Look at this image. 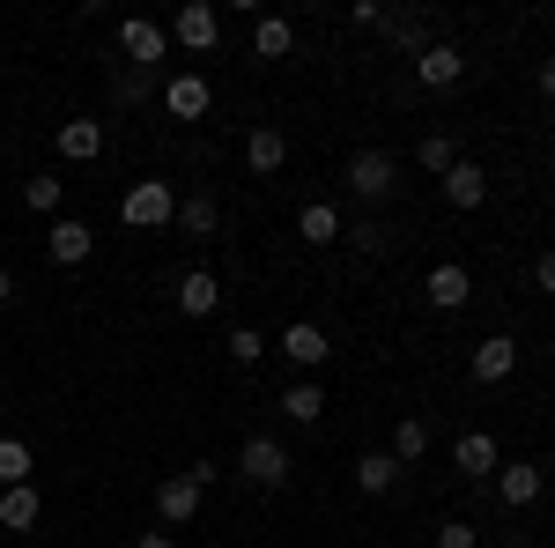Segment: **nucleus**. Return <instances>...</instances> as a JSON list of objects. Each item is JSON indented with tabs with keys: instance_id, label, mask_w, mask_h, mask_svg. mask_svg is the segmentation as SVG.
<instances>
[{
	"instance_id": "1",
	"label": "nucleus",
	"mask_w": 555,
	"mask_h": 548,
	"mask_svg": "<svg viewBox=\"0 0 555 548\" xmlns=\"http://www.w3.org/2000/svg\"><path fill=\"white\" fill-rule=\"evenodd\" d=\"M119 222L127 230H164V222H178V193L164 178H141V186H127V201H119Z\"/></svg>"
},
{
	"instance_id": "2",
	"label": "nucleus",
	"mask_w": 555,
	"mask_h": 548,
	"mask_svg": "<svg viewBox=\"0 0 555 548\" xmlns=\"http://www.w3.org/2000/svg\"><path fill=\"white\" fill-rule=\"evenodd\" d=\"M119 52H127V67L156 75V67H164V52H171V30H164V23H149V15H119Z\"/></svg>"
},
{
	"instance_id": "3",
	"label": "nucleus",
	"mask_w": 555,
	"mask_h": 548,
	"mask_svg": "<svg viewBox=\"0 0 555 548\" xmlns=\"http://www.w3.org/2000/svg\"><path fill=\"white\" fill-rule=\"evenodd\" d=\"M237 474H245L253 489H282V482H289V453H282L274 437H253V445L237 453Z\"/></svg>"
},
{
	"instance_id": "4",
	"label": "nucleus",
	"mask_w": 555,
	"mask_h": 548,
	"mask_svg": "<svg viewBox=\"0 0 555 548\" xmlns=\"http://www.w3.org/2000/svg\"><path fill=\"white\" fill-rule=\"evenodd\" d=\"M44 253H52V267H82V259L96 253V230H89V222H75V215H52Z\"/></svg>"
},
{
	"instance_id": "5",
	"label": "nucleus",
	"mask_w": 555,
	"mask_h": 548,
	"mask_svg": "<svg viewBox=\"0 0 555 548\" xmlns=\"http://www.w3.org/2000/svg\"><path fill=\"white\" fill-rule=\"evenodd\" d=\"M171 38L185 44V52H215V38H222V15H215L208 0H185V8H178V23H171Z\"/></svg>"
},
{
	"instance_id": "6",
	"label": "nucleus",
	"mask_w": 555,
	"mask_h": 548,
	"mask_svg": "<svg viewBox=\"0 0 555 548\" xmlns=\"http://www.w3.org/2000/svg\"><path fill=\"white\" fill-rule=\"evenodd\" d=\"M348 193H356V201H385V193H392V156H385V149L348 156Z\"/></svg>"
},
{
	"instance_id": "7",
	"label": "nucleus",
	"mask_w": 555,
	"mask_h": 548,
	"mask_svg": "<svg viewBox=\"0 0 555 548\" xmlns=\"http://www.w3.org/2000/svg\"><path fill=\"white\" fill-rule=\"evenodd\" d=\"M460 75H467V52H460V44H444V38L415 60V82H423V89H452Z\"/></svg>"
},
{
	"instance_id": "8",
	"label": "nucleus",
	"mask_w": 555,
	"mask_h": 548,
	"mask_svg": "<svg viewBox=\"0 0 555 548\" xmlns=\"http://www.w3.org/2000/svg\"><path fill=\"white\" fill-rule=\"evenodd\" d=\"M518 371V341L512 334H489L481 348H474V385H504Z\"/></svg>"
},
{
	"instance_id": "9",
	"label": "nucleus",
	"mask_w": 555,
	"mask_h": 548,
	"mask_svg": "<svg viewBox=\"0 0 555 548\" xmlns=\"http://www.w3.org/2000/svg\"><path fill=\"white\" fill-rule=\"evenodd\" d=\"M423 296H429V304H437V311H460V304H467V296H474V275H467V267H460V259H444V267H429Z\"/></svg>"
},
{
	"instance_id": "10",
	"label": "nucleus",
	"mask_w": 555,
	"mask_h": 548,
	"mask_svg": "<svg viewBox=\"0 0 555 548\" xmlns=\"http://www.w3.org/2000/svg\"><path fill=\"white\" fill-rule=\"evenodd\" d=\"M201 497H208V489H201L193 474H171V482H156V511H164V526H185V519L201 511Z\"/></svg>"
},
{
	"instance_id": "11",
	"label": "nucleus",
	"mask_w": 555,
	"mask_h": 548,
	"mask_svg": "<svg viewBox=\"0 0 555 548\" xmlns=\"http://www.w3.org/2000/svg\"><path fill=\"white\" fill-rule=\"evenodd\" d=\"M208 104H215V89L201 82V75H171V82H164V112H171V119H208Z\"/></svg>"
},
{
	"instance_id": "12",
	"label": "nucleus",
	"mask_w": 555,
	"mask_h": 548,
	"mask_svg": "<svg viewBox=\"0 0 555 548\" xmlns=\"http://www.w3.org/2000/svg\"><path fill=\"white\" fill-rule=\"evenodd\" d=\"M541 489H548V474H541L533 460H518V467H496V497H504L512 511H526L533 497H541Z\"/></svg>"
},
{
	"instance_id": "13",
	"label": "nucleus",
	"mask_w": 555,
	"mask_h": 548,
	"mask_svg": "<svg viewBox=\"0 0 555 548\" xmlns=\"http://www.w3.org/2000/svg\"><path fill=\"white\" fill-rule=\"evenodd\" d=\"M215 304H222V282H215L208 267H193V275L178 282V311H185V319H208Z\"/></svg>"
},
{
	"instance_id": "14",
	"label": "nucleus",
	"mask_w": 555,
	"mask_h": 548,
	"mask_svg": "<svg viewBox=\"0 0 555 548\" xmlns=\"http://www.w3.org/2000/svg\"><path fill=\"white\" fill-rule=\"evenodd\" d=\"M282 356H289L297 371H311V364H326V327H311V319H297V327L282 334Z\"/></svg>"
},
{
	"instance_id": "15",
	"label": "nucleus",
	"mask_w": 555,
	"mask_h": 548,
	"mask_svg": "<svg viewBox=\"0 0 555 548\" xmlns=\"http://www.w3.org/2000/svg\"><path fill=\"white\" fill-rule=\"evenodd\" d=\"M245 164H253L259 178L289 164V141H282V127H253V133H245Z\"/></svg>"
},
{
	"instance_id": "16",
	"label": "nucleus",
	"mask_w": 555,
	"mask_h": 548,
	"mask_svg": "<svg viewBox=\"0 0 555 548\" xmlns=\"http://www.w3.org/2000/svg\"><path fill=\"white\" fill-rule=\"evenodd\" d=\"M38 489H30V482H15V489H0V526H8V534H30V526H38Z\"/></svg>"
},
{
	"instance_id": "17",
	"label": "nucleus",
	"mask_w": 555,
	"mask_h": 548,
	"mask_svg": "<svg viewBox=\"0 0 555 548\" xmlns=\"http://www.w3.org/2000/svg\"><path fill=\"white\" fill-rule=\"evenodd\" d=\"M297 238L304 245H341V208H334V201H311V208L297 215Z\"/></svg>"
},
{
	"instance_id": "18",
	"label": "nucleus",
	"mask_w": 555,
	"mask_h": 548,
	"mask_svg": "<svg viewBox=\"0 0 555 548\" xmlns=\"http://www.w3.org/2000/svg\"><path fill=\"white\" fill-rule=\"evenodd\" d=\"M444 201H452V208H481V201H489L481 164H452V170H444Z\"/></svg>"
},
{
	"instance_id": "19",
	"label": "nucleus",
	"mask_w": 555,
	"mask_h": 548,
	"mask_svg": "<svg viewBox=\"0 0 555 548\" xmlns=\"http://www.w3.org/2000/svg\"><path fill=\"white\" fill-rule=\"evenodd\" d=\"M378 30H392V44H400L408 60H423L429 44H437V30H429V15H385Z\"/></svg>"
},
{
	"instance_id": "20",
	"label": "nucleus",
	"mask_w": 555,
	"mask_h": 548,
	"mask_svg": "<svg viewBox=\"0 0 555 548\" xmlns=\"http://www.w3.org/2000/svg\"><path fill=\"white\" fill-rule=\"evenodd\" d=\"M96 149H104V127L96 119H60V156L67 164H89Z\"/></svg>"
},
{
	"instance_id": "21",
	"label": "nucleus",
	"mask_w": 555,
	"mask_h": 548,
	"mask_svg": "<svg viewBox=\"0 0 555 548\" xmlns=\"http://www.w3.org/2000/svg\"><path fill=\"white\" fill-rule=\"evenodd\" d=\"M452 460H460V474H496V437H489V430H467V437H460V445H452Z\"/></svg>"
},
{
	"instance_id": "22",
	"label": "nucleus",
	"mask_w": 555,
	"mask_h": 548,
	"mask_svg": "<svg viewBox=\"0 0 555 548\" xmlns=\"http://www.w3.org/2000/svg\"><path fill=\"white\" fill-rule=\"evenodd\" d=\"M392 482H400V460H392V453H363V460H356V489H363V497H385Z\"/></svg>"
},
{
	"instance_id": "23",
	"label": "nucleus",
	"mask_w": 555,
	"mask_h": 548,
	"mask_svg": "<svg viewBox=\"0 0 555 548\" xmlns=\"http://www.w3.org/2000/svg\"><path fill=\"white\" fill-rule=\"evenodd\" d=\"M289 44H297V23L259 15V30H253V52H259V60H289Z\"/></svg>"
},
{
	"instance_id": "24",
	"label": "nucleus",
	"mask_w": 555,
	"mask_h": 548,
	"mask_svg": "<svg viewBox=\"0 0 555 548\" xmlns=\"http://www.w3.org/2000/svg\"><path fill=\"white\" fill-rule=\"evenodd\" d=\"M178 230L185 238H215V193H185L178 201Z\"/></svg>"
},
{
	"instance_id": "25",
	"label": "nucleus",
	"mask_w": 555,
	"mask_h": 548,
	"mask_svg": "<svg viewBox=\"0 0 555 548\" xmlns=\"http://www.w3.org/2000/svg\"><path fill=\"white\" fill-rule=\"evenodd\" d=\"M423 453H429V422H423V416H408L400 430H392V460H400V467H415Z\"/></svg>"
},
{
	"instance_id": "26",
	"label": "nucleus",
	"mask_w": 555,
	"mask_h": 548,
	"mask_svg": "<svg viewBox=\"0 0 555 548\" xmlns=\"http://www.w3.org/2000/svg\"><path fill=\"white\" fill-rule=\"evenodd\" d=\"M15 482H30V445L23 437H0V489H15Z\"/></svg>"
},
{
	"instance_id": "27",
	"label": "nucleus",
	"mask_w": 555,
	"mask_h": 548,
	"mask_svg": "<svg viewBox=\"0 0 555 548\" xmlns=\"http://www.w3.org/2000/svg\"><path fill=\"white\" fill-rule=\"evenodd\" d=\"M282 416L319 422V416H326V393H319V385H289V393H282Z\"/></svg>"
},
{
	"instance_id": "28",
	"label": "nucleus",
	"mask_w": 555,
	"mask_h": 548,
	"mask_svg": "<svg viewBox=\"0 0 555 548\" xmlns=\"http://www.w3.org/2000/svg\"><path fill=\"white\" fill-rule=\"evenodd\" d=\"M415 164H423V170H452V164H460V149H452V133H429L423 149H415Z\"/></svg>"
},
{
	"instance_id": "29",
	"label": "nucleus",
	"mask_w": 555,
	"mask_h": 548,
	"mask_svg": "<svg viewBox=\"0 0 555 548\" xmlns=\"http://www.w3.org/2000/svg\"><path fill=\"white\" fill-rule=\"evenodd\" d=\"M23 201H30L38 215H60V178H30V186H23Z\"/></svg>"
},
{
	"instance_id": "30",
	"label": "nucleus",
	"mask_w": 555,
	"mask_h": 548,
	"mask_svg": "<svg viewBox=\"0 0 555 548\" xmlns=\"http://www.w3.org/2000/svg\"><path fill=\"white\" fill-rule=\"evenodd\" d=\"M437 548H481L474 519H444V526H437Z\"/></svg>"
},
{
	"instance_id": "31",
	"label": "nucleus",
	"mask_w": 555,
	"mask_h": 548,
	"mask_svg": "<svg viewBox=\"0 0 555 548\" xmlns=\"http://www.w3.org/2000/svg\"><path fill=\"white\" fill-rule=\"evenodd\" d=\"M230 356H237V364H259V356H267V341H259L253 327H237V334H230Z\"/></svg>"
},
{
	"instance_id": "32",
	"label": "nucleus",
	"mask_w": 555,
	"mask_h": 548,
	"mask_svg": "<svg viewBox=\"0 0 555 548\" xmlns=\"http://www.w3.org/2000/svg\"><path fill=\"white\" fill-rule=\"evenodd\" d=\"M112 89H119V104H141V97H149V75L127 67V75H112Z\"/></svg>"
},
{
	"instance_id": "33",
	"label": "nucleus",
	"mask_w": 555,
	"mask_h": 548,
	"mask_svg": "<svg viewBox=\"0 0 555 548\" xmlns=\"http://www.w3.org/2000/svg\"><path fill=\"white\" fill-rule=\"evenodd\" d=\"M341 238H356V253H385V222H356Z\"/></svg>"
},
{
	"instance_id": "34",
	"label": "nucleus",
	"mask_w": 555,
	"mask_h": 548,
	"mask_svg": "<svg viewBox=\"0 0 555 548\" xmlns=\"http://www.w3.org/2000/svg\"><path fill=\"white\" fill-rule=\"evenodd\" d=\"M533 282H541V290L555 296V253H541V259H533Z\"/></svg>"
},
{
	"instance_id": "35",
	"label": "nucleus",
	"mask_w": 555,
	"mask_h": 548,
	"mask_svg": "<svg viewBox=\"0 0 555 548\" xmlns=\"http://www.w3.org/2000/svg\"><path fill=\"white\" fill-rule=\"evenodd\" d=\"M541 97H555V60H541Z\"/></svg>"
},
{
	"instance_id": "36",
	"label": "nucleus",
	"mask_w": 555,
	"mask_h": 548,
	"mask_svg": "<svg viewBox=\"0 0 555 548\" xmlns=\"http://www.w3.org/2000/svg\"><path fill=\"white\" fill-rule=\"evenodd\" d=\"M141 548H178V541L171 534H141Z\"/></svg>"
},
{
	"instance_id": "37",
	"label": "nucleus",
	"mask_w": 555,
	"mask_h": 548,
	"mask_svg": "<svg viewBox=\"0 0 555 548\" xmlns=\"http://www.w3.org/2000/svg\"><path fill=\"white\" fill-rule=\"evenodd\" d=\"M8 296H15V275H8V267H0V304H8Z\"/></svg>"
},
{
	"instance_id": "38",
	"label": "nucleus",
	"mask_w": 555,
	"mask_h": 548,
	"mask_svg": "<svg viewBox=\"0 0 555 548\" xmlns=\"http://www.w3.org/2000/svg\"><path fill=\"white\" fill-rule=\"evenodd\" d=\"M548 356H555V341H548Z\"/></svg>"
}]
</instances>
